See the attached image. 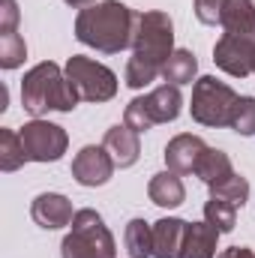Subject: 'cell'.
I'll return each mask as SVG.
<instances>
[{"mask_svg":"<svg viewBox=\"0 0 255 258\" xmlns=\"http://www.w3.org/2000/svg\"><path fill=\"white\" fill-rule=\"evenodd\" d=\"M138 12H132L120 0H102L78 12L75 18V36L78 42L102 51V54H117L135 42L138 30Z\"/></svg>","mask_w":255,"mask_h":258,"instance_id":"obj_1","label":"cell"},{"mask_svg":"<svg viewBox=\"0 0 255 258\" xmlns=\"http://www.w3.org/2000/svg\"><path fill=\"white\" fill-rule=\"evenodd\" d=\"M174 27L165 12H144L138 18L135 42H132V57L126 66V84L129 87H144L156 75H162L165 60L174 54Z\"/></svg>","mask_w":255,"mask_h":258,"instance_id":"obj_2","label":"cell"},{"mask_svg":"<svg viewBox=\"0 0 255 258\" xmlns=\"http://www.w3.org/2000/svg\"><path fill=\"white\" fill-rule=\"evenodd\" d=\"M78 99L81 96L75 93L66 72H60V66L51 60L33 66L21 81V105L33 117H42L45 111H72Z\"/></svg>","mask_w":255,"mask_h":258,"instance_id":"obj_3","label":"cell"},{"mask_svg":"<svg viewBox=\"0 0 255 258\" xmlns=\"http://www.w3.org/2000/svg\"><path fill=\"white\" fill-rule=\"evenodd\" d=\"M60 252L63 258H114V237L105 228L102 216L84 207V210H75L72 231L63 237Z\"/></svg>","mask_w":255,"mask_h":258,"instance_id":"obj_4","label":"cell"},{"mask_svg":"<svg viewBox=\"0 0 255 258\" xmlns=\"http://www.w3.org/2000/svg\"><path fill=\"white\" fill-rule=\"evenodd\" d=\"M237 99L240 96L225 81L204 75L195 81V90H192V117L204 126H231Z\"/></svg>","mask_w":255,"mask_h":258,"instance_id":"obj_5","label":"cell"},{"mask_svg":"<svg viewBox=\"0 0 255 258\" xmlns=\"http://www.w3.org/2000/svg\"><path fill=\"white\" fill-rule=\"evenodd\" d=\"M180 105H183V99H180L177 84H162L153 93L138 96V99L129 102L126 114H123V123L129 129H135V132H147V129L156 126V123L174 120L180 114Z\"/></svg>","mask_w":255,"mask_h":258,"instance_id":"obj_6","label":"cell"},{"mask_svg":"<svg viewBox=\"0 0 255 258\" xmlns=\"http://www.w3.org/2000/svg\"><path fill=\"white\" fill-rule=\"evenodd\" d=\"M66 78L72 81L75 93L81 99H87V102H105V99H111L117 93V75L108 66L96 63L90 57H81V54L69 57Z\"/></svg>","mask_w":255,"mask_h":258,"instance_id":"obj_7","label":"cell"},{"mask_svg":"<svg viewBox=\"0 0 255 258\" xmlns=\"http://www.w3.org/2000/svg\"><path fill=\"white\" fill-rule=\"evenodd\" d=\"M21 135V144H24V153H27V162H54L66 153V138L63 126L57 123H48V120H30L18 129Z\"/></svg>","mask_w":255,"mask_h":258,"instance_id":"obj_8","label":"cell"},{"mask_svg":"<svg viewBox=\"0 0 255 258\" xmlns=\"http://www.w3.org/2000/svg\"><path fill=\"white\" fill-rule=\"evenodd\" d=\"M213 60L228 75L246 78L249 72H255V39L240 33H222L213 48Z\"/></svg>","mask_w":255,"mask_h":258,"instance_id":"obj_9","label":"cell"},{"mask_svg":"<svg viewBox=\"0 0 255 258\" xmlns=\"http://www.w3.org/2000/svg\"><path fill=\"white\" fill-rule=\"evenodd\" d=\"M114 159L105 147H96V144H87L75 153L72 159V177L81 183V186H102L108 183L111 171H114Z\"/></svg>","mask_w":255,"mask_h":258,"instance_id":"obj_10","label":"cell"},{"mask_svg":"<svg viewBox=\"0 0 255 258\" xmlns=\"http://www.w3.org/2000/svg\"><path fill=\"white\" fill-rule=\"evenodd\" d=\"M30 216L39 228H63V225H72L75 213H72V204L66 195H57V192H42L36 195V201L30 204Z\"/></svg>","mask_w":255,"mask_h":258,"instance_id":"obj_11","label":"cell"},{"mask_svg":"<svg viewBox=\"0 0 255 258\" xmlns=\"http://www.w3.org/2000/svg\"><path fill=\"white\" fill-rule=\"evenodd\" d=\"M204 150H207V144L198 135H189L186 132V135H177V138L168 141L165 162H168V168L174 174H189V171H195V165H198V159H201Z\"/></svg>","mask_w":255,"mask_h":258,"instance_id":"obj_12","label":"cell"},{"mask_svg":"<svg viewBox=\"0 0 255 258\" xmlns=\"http://www.w3.org/2000/svg\"><path fill=\"white\" fill-rule=\"evenodd\" d=\"M102 147L111 153V159H114L117 168H129V165H135V159H138V153H141V147H138V132L129 129L126 123H123V126H111L108 129Z\"/></svg>","mask_w":255,"mask_h":258,"instance_id":"obj_13","label":"cell"},{"mask_svg":"<svg viewBox=\"0 0 255 258\" xmlns=\"http://www.w3.org/2000/svg\"><path fill=\"white\" fill-rule=\"evenodd\" d=\"M186 225L183 219H159L153 225V258H180Z\"/></svg>","mask_w":255,"mask_h":258,"instance_id":"obj_14","label":"cell"},{"mask_svg":"<svg viewBox=\"0 0 255 258\" xmlns=\"http://www.w3.org/2000/svg\"><path fill=\"white\" fill-rule=\"evenodd\" d=\"M219 24L225 33H240V36L255 39V3L252 0H225Z\"/></svg>","mask_w":255,"mask_h":258,"instance_id":"obj_15","label":"cell"},{"mask_svg":"<svg viewBox=\"0 0 255 258\" xmlns=\"http://www.w3.org/2000/svg\"><path fill=\"white\" fill-rule=\"evenodd\" d=\"M216 237H219V231L210 222H192V225H186L180 258H213L216 255Z\"/></svg>","mask_w":255,"mask_h":258,"instance_id":"obj_16","label":"cell"},{"mask_svg":"<svg viewBox=\"0 0 255 258\" xmlns=\"http://www.w3.org/2000/svg\"><path fill=\"white\" fill-rule=\"evenodd\" d=\"M147 195H150V201L159 204V207H180L183 198H186V189H183L180 174L162 171V174H153V180H150V186H147Z\"/></svg>","mask_w":255,"mask_h":258,"instance_id":"obj_17","label":"cell"},{"mask_svg":"<svg viewBox=\"0 0 255 258\" xmlns=\"http://www.w3.org/2000/svg\"><path fill=\"white\" fill-rule=\"evenodd\" d=\"M195 174H198V177H201L207 186H213V183L225 180L228 174H234V168H231V159H228L222 150H213V147H207V150L201 153L198 165H195Z\"/></svg>","mask_w":255,"mask_h":258,"instance_id":"obj_18","label":"cell"},{"mask_svg":"<svg viewBox=\"0 0 255 258\" xmlns=\"http://www.w3.org/2000/svg\"><path fill=\"white\" fill-rule=\"evenodd\" d=\"M123 240H126L129 258H153V225H147L144 219L129 222Z\"/></svg>","mask_w":255,"mask_h":258,"instance_id":"obj_19","label":"cell"},{"mask_svg":"<svg viewBox=\"0 0 255 258\" xmlns=\"http://www.w3.org/2000/svg\"><path fill=\"white\" fill-rule=\"evenodd\" d=\"M195 69H198L195 54L186 51V48H180V51H174V54L165 60V66H162V78L171 81V84H189L192 75H195Z\"/></svg>","mask_w":255,"mask_h":258,"instance_id":"obj_20","label":"cell"},{"mask_svg":"<svg viewBox=\"0 0 255 258\" xmlns=\"http://www.w3.org/2000/svg\"><path fill=\"white\" fill-rule=\"evenodd\" d=\"M24 162H27V153H24L21 135L12 132V129H0V168L3 171H18Z\"/></svg>","mask_w":255,"mask_h":258,"instance_id":"obj_21","label":"cell"},{"mask_svg":"<svg viewBox=\"0 0 255 258\" xmlns=\"http://www.w3.org/2000/svg\"><path fill=\"white\" fill-rule=\"evenodd\" d=\"M204 219L222 234V231H231L234 225H237V207L231 204V201H225V198H210L207 204H204Z\"/></svg>","mask_w":255,"mask_h":258,"instance_id":"obj_22","label":"cell"},{"mask_svg":"<svg viewBox=\"0 0 255 258\" xmlns=\"http://www.w3.org/2000/svg\"><path fill=\"white\" fill-rule=\"evenodd\" d=\"M24 57H27L24 36H21L18 30L0 33V66H3V69H15V66L24 63Z\"/></svg>","mask_w":255,"mask_h":258,"instance_id":"obj_23","label":"cell"},{"mask_svg":"<svg viewBox=\"0 0 255 258\" xmlns=\"http://www.w3.org/2000/svg\"><path fill=\"white\" fill-rule=\"evenodd\" d=\"M210 192L216 195V198L231 201L234 207H243V201H246V195H249V183H246V177H240V174H228L225 180L213 183Z\"/></svg>","mask_w":255,"mask_h":258,"instance_id":"obj_24","label":"cell"},{"mask_svg":"<svg viewBox=\"0 0 255 258\" xmlns=\"http://www.w3.org/2000/svg\"><path fill=\"white\" fill-rule=\"evenodd\" d=\"M231 129L240 135H255V96H240L234 117H231Z\"/></svg>","mask_w":255,"mask_h":258,"instance_id":"obj_25","label":"cell"},{"mask_svg":"<svg viewBox=\"0 0 255 258\" xmlns=\"http://www.w3.org/2000/svg\"><path fill=\"white\" fill-rule=\"evenodd\" d=\"M225 0H195V15L201 24H219Z\"/></svg>","mask_w":255,"mask_h":258,"instance_id":"obj_26","label":"cell"},{"mask_svg":"<svg viewBox=\"0 0 255 258\" xmlns=\"http://www.w3.org/2000/svg\"><path fill=\"white\" fill-rule=\"evenodd\" d=\"M18 27V6L15 0H0V33H9Z\"/></svg>","mask_w":255,"mask_h":258,"instance_id":"obj_27","label":"cell"},{"mask_svg":"<svg viewBox=\"0 0 255 258\" xmlns=\"http://www.w3.org/2000/svg\"><path fill=\"white\" fill-rule=\"evenodd\" d=\"M219 258H255V252L246 249V246H231V249H225Z\"/></svg>","mask_w":255,"mask_h":258,"instance_id":"obj_28","label":"cell"},{"mask_svg":"<svg viewBox=\"0 0 255 258\" xmlns=\"http://www.w3.org/2000/svg\"><path fill=\"white\" fill-rule=\"evenodd\" d=\"M72 9H87V6H93V0H66Z\"/></svg>","mask_w":255,"mask_h":258,"instance_id":"obj_29","label":"cell"}]
</instances>
